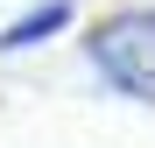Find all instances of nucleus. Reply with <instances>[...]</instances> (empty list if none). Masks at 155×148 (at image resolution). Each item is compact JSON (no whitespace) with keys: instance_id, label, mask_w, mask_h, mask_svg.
<instances>
[{"instance_id":"1","label":"nucleus","mask_w":155,"mask_h":148,"mask_svg":"<svg viewBox=\"0 0 155 148\" xmlns=\"http://www.w3.org/2000/svg\"><path fill=\"white\" fill-rule=\"evenodd\" d=\"M99 64L113 71L120 85H134L155 99V14H127L99 28Z\"/></svg>"},{"instance_id":"2","label":"nucleus","mask_w":155,"mask_h":148,"mask_svg":"<svg viewBox=\"0 0 155 148\" xmlns=\"http://www.w3.org/2000/svg\"><path fill=\"white\" fill-rule=\"evenodd\" d=\"M57 21H71V7H42V14H28V21H21V28L7 35V42H42L49 28H57Z\"/></svg>"}]
</instances>
